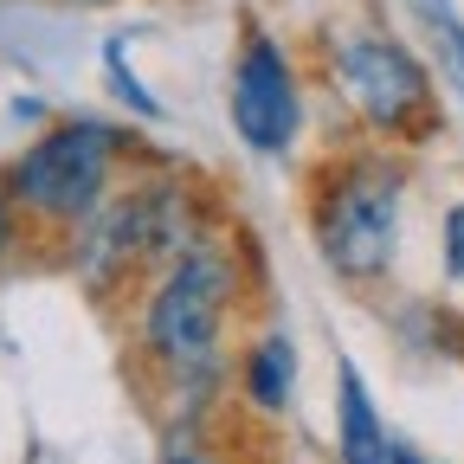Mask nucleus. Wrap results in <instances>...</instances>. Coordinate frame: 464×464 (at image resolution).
<instances>
[{
	"mask_svg": "<svg viewBox=\"0 0 464 464\" xmlns=\"http://www.w3.org/2000/svg\"><path fill=\"white\" fill-rule=\"evenodd\" d=\"M400 232V168L381 155L335 161L316 181V239L342 277H381Z\"/></svg>",
	"mask_w": 464,
	"mask_h": 464,
	"instance_id": "1",
	"label": "nucleus"
},
{
	"mask_svg": "<svg viewBox=\"0 0 464 464\" xmlns=\"http://www.w3.org/2000/svg\"><path fill=\"white\" fill-rule=\"evenodd\" d=\"M232 304V271L219 252L194 246L168 265L161 290L149 297V348L174 374H207L219 368V329Z\"/></svg>",
	"mask_w": 464,
	"mask_h": 464,
	"instance_id": "2",
	"label": "nucleus"
},
{
	"mask_svg": "<svg viewBox=\"0 0 464 464\" xmlns=\"http://www.w3.org/2000/svg\"><path fill=\"white\" fill-rule=\"evenodd\" d=\"M110 155H116V130L103 123H65L39 136L14 168H7V200L39 213V219H84L103 207L110 188Z\"/></svg>",
	"mask_w": 464,
	"mask_h": 464,
	"instance_id": "3",
	"label": "nucleus"
},
{
	"mask_svg": "<svg viewBox=\"0 0 464 464\" xmlns=\"http://www.w3.org/2000/svg\"><path fill=\"white\" fill-rule=\"evenodd\" d=\"M335 84H342V97L355 103L374 130H387V136H420V130H432V78H426V65L406 45H393V39H374V33H362V39H348L342 52H335ZM426 142V136H420Z\"/></svg>",
	"mask_w": 464,
	"mask_h": 464,
	"instance_id": "4",
	"label": "nucleus"
},
{
	"mask_svg": "<svg viewBox=\"0 0 464 464\" xmlns=\"http://www.w3.org/2000/svg\"><path fill=\"white\" fill-rule=\"evenodd\" d=\"M232 130L246 136V149L258 155H277L297 142L304 130V103H297V78H290L277 39L252 33L239 65H232Z\"/></svg>",
	"mask_w": 464,
	"mask_h": 464,
	"instance_id": "5",
	"label": "nucleus"
},
{
	"mask_svg": "<svg viewBox=\"0 0 464 464\" xmlns=\"http://www.w3.org/2000/svg\"><path fill=\"white\" fill-rule=\"evenodd\" d=\"M181 232H188L181 200H174L168 188H142V194H130V200H110V213H97L91 239H84V265H91V271H123L130 258L174 246Z\"/></svg>",
	"mask_w": 464,
	"mask_h": 464,
	"instance_id": "6",
	"label": "nucleus"
},
{
	"mask_svg": "<svg viewBox=\"0 0 464 464\" xmlns=\"http://www.w3.org/2000/svg\"><path fill=\"white\" fill-rule=\"evenodd\" d=\"M335 464H393V439L381 432V413L368 400V381L355 362H342L335 374Z\"/></svg>",
	"mask_w": 464,
	"mask_h": 464,
	"instance_id": "7",
	"label": "nucleus"
},
{
	"mask_svg": "<svg viewBox=\"0 0 464 464\" xmlns=\"http://www.w3.org/2000/svg\"><path fill=\"white\" fill-rule=\"evenodd\" d=\"M290 387H297V348L284 335H265L246 355V393H252V406H265V413H284Z\"/></svg>",
	"mask_w": 464,
	"mask_h": 464,
	"instance_id": "8",
	"label": "nucleus"
},
{
	"mask_svg": "<svg viewBox=\"0 0 464 464\" xmlns=\"http://www.w3.org/2000/svg\"><path fill=\"white\" fill-rule=\"evenodd\" d=\"M445 265H451V277H464V200L445 213Z\"/></svg>",
	"mask_w": 464,
	"mask_h": 464,
	"instance_id": "9",
	"label": "nucleus"
},
{
	"mask_svg": "<svg viewBox=\"0 0 464 464\" xmlns=\"http://www.w3.org/2000/svg\"><path fill=\"white\" fill-rule=\"evenodd\" d=\"M14 246V200H7V181H0V252Z\"/></svg>",
	"mask_w": 464,
	"mask_h": 464,
	"instance_id": "10",
	"label": "nucleus"
},
{
	"mask_svg": "<svg viewBox=\"0 0 464 464\" xmlns=\"http://www.w3.org/2000/svg\"><path fill=\"white\" fill-rule=\"evenodd\" d=\"M393 464H426L420 451H406V445H393Z\"/></svg>",
	"mask_w": 464,
	"mask_h": 464,
	"instance_id": "11",
	"label": "nucleus"
}]
</instances>
